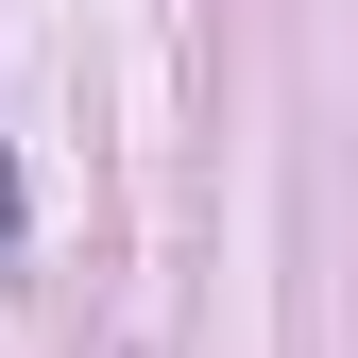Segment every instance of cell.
Segmentation results:
<instances>
[{
  "instance_id": "obj_1",
  "label": "cell",
  "mask_w": 358,
  "mask_h": 358,
  "mask_svg": "<svg viewBox=\"0 0 358 358\" xmlns=\"http://www.w3.org/2000/svg\"><path fill=\"white\" fill-rule=\"evenodd\" d=\"M17 222H34V188H17V137H0V290H17Z\"/></svg>"
}]
</instances>
